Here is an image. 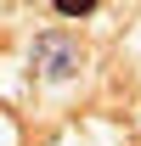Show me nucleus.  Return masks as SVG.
Listing matches in <instances>:
<instances>
[{
  "instance_id": "nucleus-1",
  "label": "nucleus",
  "mask_w": 141,
  "mask_h": 146,
  "mask_svg": "<svg viewBox=\"0 0 141 146\" xmlns=\"http://www.w3.org/2000/svg\"><path fill=\"white\" fill-rule=\"evenodd\" d=\"M34 68L45 73V79H68L73 68H79V45L62 34H40L34 39Z\"/></svg>"
},
{
  "instance_id": "nucleus-2",
  "label": "nucleus",
  "mask_w": 141,
  "mask_h": 146,
  "mask_svg": "<svg viewBox=\"0 0 141 146\" xmlns=\"http://www.w3.org/2000/svg\"><path fill=\"white\" fill-rule=\"evenodd\" d=\"M56 11H62V17H90L96 0H56Z\"/></svg>"
}]
</instances>
